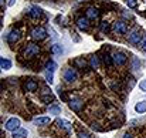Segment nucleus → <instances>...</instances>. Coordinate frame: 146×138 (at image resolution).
<instances>
[{
    "mask_svg": "<svg viewBox=\"0 0 146 138\" xmlns=\"http://www.w3.org/2000/svg\"><path fill=\"white\" fill-rule=\"evenodd\" d=\"M77 26L81 30H88V27H90V19L88 17H80V19H77Z\"/></svg>",
    "mask_w": 146,
    "mask_h": 138,
    "instance_id": "obj_12",
    "label": "nucleus"
},
{
    "mask_svg": "<svg viewBox=\"0 0 146 138\" xmlns=\"http://www.w3.org/2000/svg\"><path fill=\"white\" fill-rule=\"evenodd\" d=\"M4 127H6L7 131H16V130L20 128V120L19 118H10V120L6 121Z\"/></svg>",
    "mask_w": 146,
    "mask_h": 138,
    "instance_id": "obj_8",
    "label": "nucleus"
},
{
    "mask_svg": "<svg viewBox=\"0 0 146 138\" xmlns=\"http://www.w3.org/2000/svg\"><path fill=\"white\" fill-rule=\"evenodd\" d=\"M58 94H60V97H61V98H62V100H64V101H67V97H65V94H64V92L61 91V90H60V91H58Z\"/></svg>",
    "mask_w": 146,
    "mask_h": 138,
    "instance_id": "obj_33",
    "label": "nucleus"
},
{
    "mask_svg": "<svg viewBox=\"0 0 146 138\" xmlns=\"http://www.w3.org/2000/svg\"><path fill=\"white\" fill-rule=\"evenodd\" d=\"M10 67H11V61L7 60V58H4V57H1L0 58V68L1 70H9Z\"/></svg>",
    "mask_w": 146,
    "mask_h": 138,
    "instance_id": "obj_17",
    "label": "nucleus"
},
{
    "mask_svg": "<svg viewBox=\"0 0 146 138\" xmlns=\"http://www.w3.org/2000/svg\"><path fill=\"white\" fill-rule=\"evenodd\" d=\"M68 105H70V108H71L72 111L78 113V111H81V110L84 108V101L80 100V98H72V100L68 101Z\"/></svg>",
    "mask_w": 146,
    "mask_h": 138,
    "instance_id": "obj_7",
    "label": "nucleus"
},
{
    "mask_svg": "<svg viewBox=\"0 0 146 138\" xmlns=\"http://www.w3.org/2000/svg\"><path fill=\"white\" fill-rule=\"evenodd\" d=\"M46 81L47 83H52V71H48V70H46Z\"/></svg>",
    "mask_w": 146,
    "mask_h": 138,
    "instance_id": "obj_27",
    "label": "nucleus"
},
{
    "mask_svg": "<svg viewBox=\"0 0 146 138\" xmlns=\"http://www.w3.org/2000/svg\"><path fill=\"white\" fill-rule=\"evenodd\" d=\"M139 87H141V90H142V91H145V92H146V80H143V81H141Z\"/></svg>",
    "mask_w": 146,
    "mask_h": 138,
    "instance_id": "obj_30",
    "label": "nucleus"
},
{
    "mask_svg": "<svg viewBox=\"0 0 146 138\" xmlns=\"http://www.w3.org/2000/svg\"><path fill=\"white\" fill-rule=\"evenodd\" d=\"M38 53H40V47L37 46V44H34V43H27V44H24L23 50H21V56H23L24 58H33V57H36Z\"/></svg>",
    "mask_w": 146,
    "mask_h": 138,
    "instance_id": "obj_1",
    "label": "nucleus"
},
{
    "mask_svg": "<svg viewBox=\"0 0 146 138\" xmlns=\"http://www.w3.org/2000/svg\"><path fill=\"white\" fill-rule=\"evenodd\" d=\"M74 66H75L77 68H84V67L87 66V63H85L84 58H77V60H74Z\"/></svg>",
    "mask_w": 146,
    "mask_h": 138,
    "instance_id": "obj_22",
    "label": "nucleus"
},
{
    "mask_svg": "<svg viewBox=\"0 0 146 138\" xmlns=\"http://www.w3.org/2000/svg\"><path fill=\"white\" fill-rule=\"evenodd\" d=\"M51 51H52L54 54H61V53H62V47L60 46V44H54V46L51 47Z\"/></svg>",
    "mask_w": 146,
    "mask_h": 138,
    "instance_id": "obj_23",
    "label": "nucleus"
},
{
    "mask_svg": "<svg viewBox=\"0 0 146 138\" xmlns=\"http://www.w3.org/2000/svg\"><path fill=\"white\" fill-rule=\"evenodd\" d=\"M133 68H135V70H138V68H139V61H138L136 58L133 60Z\"/></svg>",
    "mask_w": 146,
    "mask_h": 138,
    "instance_id": "obj_32",
    "label": "nucleus"
},
{
    "mask_svg": "<svg viewBox=\"0 0 146 138\" xmlns=\"http://www.w3.org/2000/svg\"><path fill=\"white\" fill-rule=\"evenodd\" d=\"M141 47H142V50H143V51H146V36L143 37V40L141 42Z\"/></svg>",
    "mask_w": 146,
    "mask_h": 138,
    "instance_id": "obj_31",
    "label": "nucleus"
},
{
    "mask_svg": "<svg viewBox=\"0 0 146 138\" xmlns=\"http://www.w3.org/2000/svg\"><path fill=\"white\" fill-rule=\"evenodd\" d=\"M47 37V30L44 29V27H34L33 30H31V39L33 40H37V42H41V40H44Z\"/></svg>",
    "mask_w": 146,
    "mask_h": 138,
    "instance_id": "obj_4",
    "label": "nucleus"
},
{
    "mask_svg": "<svg viewBox=\"0 0 146 138\" xmlns=\"http://www.w3.org/2000/svg\"><path fill=\"white\" fill-rule=\"evenodd\" d=\"M20 37H21L20 30H11L10 34L7 36V42H9V44H14V43H17L20 40Z\"/></svg>",
    "mask_w": 146,
    "mask_h": 138,
    "instance_id": "obj_10",
    "label": "nucleus"
},
{
    "mask_svg": "<svg viewBox=\"0 0 146 138\" xmlns=\"http://www.w3.org/2000/svg\"><path fill=\"white\" fill-rule=\"evenodd\" d=\"M112 31L115 34H125L128 31V23L125 20H116L112 26Z\"/></svg>",
    "mask_w": 146,
    "mask_h": 138,
    "instance_id": "obj_3",
    "label": "nucleus"
},
{
    "mask_svg": "<svg viewBox=\"0 0 146 138\" xmlns=\"http://www.w3.org/2000/svg\"><path fill=\"white\" fill-rule=\"evenodd\" d=\"M46 68H47L48 71H52V73H54V71H55V68H57V64H55L54 61H48V63H47V67H46Z\"/></svg>",
    "mask_w": 146,
    "mask_h": 138,
    "instance_id": "obj_26",
    "label": "nucleus"
},
{
    "mask_svg": "<svg viewBox=\"0 0 146 138\" xmlns=\"http://www.w3.org/2000/svg\"><path fill=\"white\" fill-rule=\"evenodd\" d=\"M55 124H57L61 130H64V131H67V133L71 131V124H70L68 121H65V120H57Z\"/></svg>",
    "mask_w": 146,
    "mask_h": 138,
    "instance_id": "obj_15",
    "label": "nucleus"
},
{
    "mask_svg": "<svg viewBox=\"0 0 146 138\" xmlns=\"http://www.w3.org/2000/svg\"><path fill=\"white\" fill-rule=\"evenodd\" d=\"M34 124H37V125L50 124V117H37V118H34Z\"/></svg>",
    "mask_w": 146,
    "mask_h": 138,
    "instance_id": "obj_18",
    "label": "nucleus"
},
{
    "mask_svg": "<svg viewBox=\"0 0 146 138\" xmlns=\"http://www.w3.org/2000/svg\"><path fill=\"white\" fill-rule=\"evenodd\" d=\"M50 113H51V114H61V107L51 105V107H50Z\"/></svg>",
    "mask_w": 146,
    "mask_h": 138,
    "instance_id": "obj_25",
    "label": "nucleus"
},
{
    "mask_svg": "<svg viewBox=\"0 0 146 138\" xmlns=\"http://www.w3.org/2000/svg\"><path fill=\"white\" fill-rule=\"evenodd\" d=\"M90 64H91V67H92L94 70L98 68V66H99V57H98V56H92L91 60H90Z\"/></svg>",
    "mask_w": 146,
    "mask_h": 138,
    "instance_id": "obj_21",
    "label": "nucleus"
},
{
    "mask_svg": "<svg viewBox=\"0 0 146 138\" xmlns=\"http://www.w3.org/2000/svg\"><path fill=\"white\" fill-rule=\"evenodd\" d=\"M123 138H133V137H132L131 134H125V135H123Z\"/></svg>",
    "mask_w": 146,
    "mask_h": 138,
    "instance_id": "obj_34",
    "label": "nucleus"
},
{
    "mask_svg": "<svg viewBox=\"0 0 146 138\" xmlns=\"http://www.w3.org/2000/svg\"><path fill=\"white\" fill-rule=\"evenodd\" d=\"M99 58L104 61V64H105V66H111V64H113L112 57H111L108 53H104V54H102V57H99Z\"/></svg>",
    "mask_w": 146,
    "mask_h": 138,
    "instance_id": "obj_19",
    "label": "nucleus"
},
{
    "mask_svg": "<svg viewBox=\"0 0 146 138\" xmlns=\"http://www.w3.org/2000/svg\"><path fill=\"white\" fill-rule=\"evenodd\" d=\"M78 138H92V135L88 134V133H85V131H80L78 133Z\"/></svg>",
    "mask_w": 146,
    "mask_h": 138,
    "instance_id": "obj_29",
    "label": "nucleus"
},
{
    "mask_svg": "<svg viewBox=\"0 0 146 138\" xmlns=\"http://www.w3.org/2000/svg\"><path fill=\"white\" fill-rule=\"evenodd\" d=\"M27 135H29V133L24 128H19V130L13 131V138H27Z\"/></svg>",
    "mask_w": 146,
    "mask_h": 138,
    "instance_id": "obj_16",
    "label": "nucleus"
},
{
    "mask_svg": "<svg viewBox=\"0 0 146 138\" xmlns=\"http://www.w3.org/2000/svg\"><path fill=\"white\" fill-rule=\"evenodd\" d=\"M135 111L136 113H146V101H141V102H138L136 105H135Z\"/></svg>",
    "mask_w": 146,
    "mask_h": 138,
    "instance_id": "obj_20",
    "label": "nucleus"
},
{
    "mask_svg": "<svg viewBox=\"0 0 146 138\" xmlns=\"http://www.w3.org/2000/svg\"><path fill=\"white\" fill-rule=\"evenodd\" d=\"M29 14H30V17H31V19H38V17H41L43 11H41V9H40V7H37V6H33V7H30V11H29Z\"/></svg>",
    "mask_w": 146,
    "mask_h": 138,
    "instance_id": "obj_13",
    "label": "nucleus"
},
{
    "mask_svg": "<svg viewBox=\"0 0 146 138\" xmlns=\"http://www.w3.org/2000/svg\"><path fill=\"white\" fill-rule=\"evenodd\" d=\"M14 1H16V0H10V1H9V4H10V6H13V4H14Z\"/></svg>",
    "mask_w": 146,
    "mask_h": 138,
    "instance_id": "obj_35",
    "label": "nucleus"
},
{
    "mask_svg": "<svg viewBox=\"0 0 146 138\" xmlns=\"http://www.w3.org/2000/svg\"><path fill=\"white\" fill-rule=\"evenodd\" d=\"M126 4H128L131 9H136V7H138V1H136V0H126Z\"/></svg>",
    "mask_w": 146,
    "mask_h": 138,
    "instance_id": "obj_28",
    "label": "nucleus"
},
{
    "mask_svg": "<svg viewBox=\"0 0 146 138\" xmlns=\"http://www.w3.org/2000/svg\"><path fill=\"white\" fill-rule=\"evenodd\" d=\"M112 61H113L115 66H123V64L128 61V57H126L125 53H122V51H116V53L112 54Z\"/></svg>",
    "mask_w": 146,
    "mask_h": 138,
    "instance_id": "obj_6",
    "label": "nucleus"
},
{
    "mask_svg": "<svg viewBox=\"0 0 146 138\" xmlns=\"http://www.w3.org/2000/svg\"><path fill=\"white\" fill-rule=\"evenodd\" d=\"M85 16L90 19V20H97L99 17V10L97 7H88L87 11H85Z\"/></svg>",
    "mask_w": 146,
    "mask_h": 138,
    "instance_id": "obj_11",
    "label": "nucleus"
},
{
    "mask_svg": "<svg viewBox=\"0 0 146 138\" xmlns=\"http://www.w3.org/2000/svg\"><path fill=\"white\" fill-rule=\"evenodd\" d=\"M41 100L44 101V102H48V101H52L54 100V95L51 94L50 91V88H43V92H41Z\"/></svg>",
    "mask_w": 146,
    "mask_h": 138,
    "instance_id": "obj_14",
    "label": "nucleus"
},
{
    "mask_svg": "<svg viewBox=\"0 0 146 138\" xmlns=\"http://www.w3.org/2000/svg\"><path fill=\"white\" fill-rule=\"evenodd\" d=\"M24 90L29 92H34L37 91V88H38V83L36 81V80H33V78H27L26 81H24Z\"/></svg>",
    "mask_w": 146,
    "mask_h": 138,
    "instance_id": "obj_9",
    "label": "nucleus"
},
{
    "mask_svg": "<svg viewBox=\"0 0 146 138\" xmlns=\"http://www.w3.org/2000/svg\"><path fill=\"white\" fill-rule=\"evenodd\" d=\"M143 37H145V36L142 34V31H139V30H133V31L129 33L128 40H129L131 44H141V42L143 40Z\"/></svg>",
    "mask_w": 146,
    "mask_h": 138,
    "instance_id": "obj_5",
    "label": "nucleus"
},
{
    "mask_svg": "<svg viewBox=\"0 0 146 138\" xmlns=\"http://www.w3.org/2000/svg\"><path fill=\"white\" fill-rule=\"evenodd\" d=\"M62 77H64V80H65L67 83H74V81L78 78V71H77V68L67 67V68H64V71H62Z\"/></svg>",
    "mask_w": 146,
    "mask_h": 138,
    "instance_id": "obj_2",
    "label": "nucleus"
},
{
    "mask_svg": "<svg viewBox=\"0 0 146 138\" xmlns=\"http://www.w3.org/2000/svg\"><path fill=\"white\" fill-rule=\"evenodd\" d=\"M108 30H109V23L108 21H102L101 23V31L102 33H108Z\"/></svg>",
    "mask_w": 146,
    "mask_h": 138,
    "instance_id": "obj_24",
    "label": "nucleus"
}]
</instances>
